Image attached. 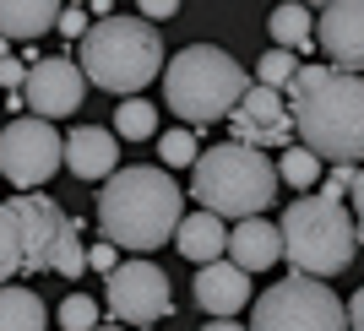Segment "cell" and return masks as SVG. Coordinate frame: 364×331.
<instances>
[{"instance_id":"cell-33","label":"cell","mask_w":364,"mask_h":331,"mask_svg":"<svg viewBox=\"0 0 364 331\" xmlns=\"http://www.w3.org/2000/svg\"><path fill=\"white\" fill-rule=\"evenodd\" d=\"M353 223H359V239H364V168H359V180H353Z\"/></svg>"},{"instance_id":"cell-29","label":"cell","mask_w":364,"mask_h":331,"mask_svg":"<svg viewBox=\"0 0 364 331\" xmlns=\"http://www.w3.org/2000/svg\"><path fill=\"white\" fill-rule=\"evenodd\" d=\"M114 250H120V244H109V239H98L87 250V266L92 271H104V277H114V271H120V261H114Z\"/></svg>"},{"instance_id":"cell-27","label":"cell","mask_w":364,"mask_h":331,"mask_svg":"<svg viewBox=\"0 0 364 331\" xmlns=\"http://www.w3.org/2000/svg\"><path fill=\"white\" fill-rule=\"evenodd\" d=\"M158 158H164V168H196V131H164L158 136Z\"/></svg>"},{"instance_id":"cell-35","label":"cell","mask_w":364,"mask_h":331,"mask_svg":"<svg viewBox=\"0 0 364 331\" xmlns=\"http://www.w3.org/2000/svg\"><path fill=\"white\" fill-rule=\"evenodd\" d=\"M201 331H245V326H240V320H207Z\"/></svg>"},{"instance_id":"cell-5","label":"cell","mask_w":364,"mask_h":331,"mask_svg":"<svg viewBox=\"0 0 364 331\" xmlns=\"http://www.w3.org/2000/svg\"><path fill=\"white\" fill-rule=\"evenodd\" d=\"M82 71L92 87L114 98H136L152 76L164 71V33L147 16H98L92 33L82 38Z\"/></svg>"},{"instance_id":"cell-39","label":"cell","mask_w":364,"mask_h":331,"mask_svg":"<svg viewBox=\"0 0 364 331\" xmlns=\"http://www.w3.org/2000/svg\"><path fill=\"white\" fill-rule=\"evenodd\" d=\"M98 331H125V326H120V320H114V326H98Z\"/></svg>"},{"instance_id":"cell-3","label":"cell","mask_w":364,"mask_h":331,"mask_svg":"<svg viewBox=\"0 0 364 331\" xmlns=\"http://www.w3.org/2000/svg\"><path fill=\"white\" fill-rule=\"evenodd\" d=\"M245 92H250L245 65L218 44H185L164 65V104L185 120V131H207L228 120Z\"/></svg>"},{"instance_id":"cell-14","label":"cell","mask_w":364,"mask_h":331,"mask_svg":"<svg viewBox=\"0 0 364 331\" xmlns=\"http://www.w3.org/2000/svg\"><path fill=\"white\" fill-rule=\"evenodd\" d=\"M191 293H196V304L213 320H228V315H240L245 304H250V271L234 266V261H207V266L196 271Z\"/></svg>"},{"instance_id":"cell-23","label":"cell","mask_w":364,"mask_h":331,"mask_svg":"<svg viewBox=\"0 0 364 331\" xmlns=\"http://www.w3.org/2000/svg\"><path fill=\"white\" fill-rule=\"evenodd\" d=\"M277 180L294 185V190H310V185H321V158L310 147H283V158H277Z\"/></svg>"},{"instance_id":"cell-37","label":"cell","mask_w":364,"mask_h":331,"mask_svg":"<svg viewBox=\"0 0 364 331\" xmlns=\"http://www.w3.org/2000/svg\"><path fill=\"white\" fill-rule=\"evenodd\" d=\"M6 49H11V44H6V38H0V60H11V55H6Z\"/></svg>"},{"instance_id":"cell-22","label":"cell","mask_w":364,"mask_h":331,"mask_svg":"<svg viewBox=\"0 0 364 331\" xmlns=\"http://www.w3.org/2000/svg\"><path fill=\"white\" fill-rule=\"evenodd\" d=\"M22 277V228H16L11 201H0V288Z\"/></svg>"},{"instance_id":"cell-19","label":"cell","mask_w":364,"mask_h":331,"mask_svg":"<svg viewBox=\"0 0 364 331\" xmlns=\"http://www.w3.org/2000/svg\"><path fill=\"white\" fill-rule=\"evenodd\" d=\"M0 331H49V304L22 283L0 288Z\"/></svg>"},{"instance_id":"cell-28","label":"cell","mask_w":364,"mask_h":331,"mask_svg":"<svg viewBox=\"0 0 364 331\" xmlns=\"http://www.w3.org/2000/svg\"><path fill=\"white\" fill-rule=\"evenodd\" d=\"M353 180H359V163H332V174L321 180V196H332V201H343L353 190Z\"/></svg>"},{"instance_id":"cell-31","label":"cell","mask_w":364,"mask_h":331,"mask_svg":"<svg viewBox=\"0 0 364 331\" xmlns=\"http://www.w3.org/2000/svg\"><path fill=\"white\" fill-rule=\"evenodd\" d=\"M136 11L158 28V22H168V16H180V0H136Z\"/></svg>"},{"instance_id":"cell-16","label":"cell","mask_w":364,"mask_h":331,"mask_svg":"<svg viewBox=\"0 0 364 331\" xmlns=\"http://www.w3.org/2000/svg\"><path fill=\"white\" fill-rule=\"evenodd\" d=\"M228 261L245 271H267L283 261V228L267 223V217H245V223L228 228Z\"/></svg>"},{"instance_id":"cell-12","label":"cell","mask_w":364,"mask_h":331,"mask_svg":"<svg viewBox=\"0 0 364 331\" xmlns=\"http://www.w3.org/2000/svg\"><path fill=\"white\" fill-rule=\"evenodd\" d=\"M11 212H16V228H22V271H49L55 266V244H60L71 217L44 190H16Z\"/></svg>"},{"instance_id":"cell-41","label":"cell","mask_w":364,"mask_h":331,"mask_svg":"<svg viewBox=\"0 0 364 331\" xmlns=\"http://www.w3.org/2000/svg\"><path fill=\"white\" fill-rule=\"evenodd\" d=\"M0 104H6V98H0Z\"/></svg>"},{"instance_id":"cell-11","label":"cell","mask_w":364,"mask_h":331,"mask_svg":"<svg viewBox=\"0 0 364 331\" xmlns=\"http://www.w3.org/2000/svg\"><path fill=\"white\" fill-rule=\"evenodd\" d=\"M228 131H234V141L240 147H256V152H267V147H289L294 141V109H289V98L277 87H250L240 98V109L228 114Z\"/></svg>"},{"instance_id":"cell-17","label":"cell","mask_w":364,"mask_h":331,"mask_svg":"<svg viewBox=\"0 0 364 331\" xmlns=\"http://www.w3.org/2000/svg\"><path fill=\"white\" fill-rule=\"evenodd\" d=\"M174 250H180L185 261H196V266H207V261H223L228 256V228L218 212H191L180 228H174Z\"/></svg>"},{"instance_id":"cell-15","label":"cell","mask_w":364,"mask_h":331,"mask_svg":"<svg viewBox=\"0 0 364 331\" xmlns=\"http://www.w3.org/2000/svg\"><path fill=\"white\" fill-rule=\"evenodd\" d=\"M65 168L76 180H109L120 168V136L104 125H76L65 136Z\"/></svg>"},{"instance_id":"cell-7","label":"cell","mask_w":364,"mask_h":331,"mask_svg":"<svg viewBox=\"0 0 364 331\" xmlns=\"http://www.w3.org/2000/svg\"><path fill=\"white\" fill-rule=\"evenodd\" d=\"M250 331H348V304L337 299L321 277L289 271L272 283L250 310Z\"/></svg>"},{"instance_id":"cell-36","label":"cell","mask_w":364,"mask_h":331,"mask_svg":"<svg viewBox=\"0 0 364 331\" xmlns=\"http://www.w3.org/2000/svg\"><path fill=\"white\" fill-rule=\"evenodd\" d=\"M92 11H98V16H114V0H92Z\"/></svg>"},{"instance_id":"cell-4","label":"cell","mask_w":364,"mask_h":331,"mask_svg":"<svg viewBox=\"0 0 364 331\" xmlns=\"http://www.w3.org/2000/svg\"><path fill=\"white\" fill-rule=\"evenodd\" d=\"M277 163L267 152L256 147H240V141H228V147H207L191 168V196L201 201V212H218V217H261V212L272 207L277 196Z\"/></svg>"},{"instance_id":"cell-10","label":"cell","mask_w":364,"mask_h":331,"mask_svg":"<svg viewBox=\"0 0 364 331\" xmlns=\"http://www.w3.org/2000/svg\"><path fill=\"white\" fill-rule=\"evenodd\" d=\"M87 98V71L82 60H65V55H44V60L28 65V87H22V104L38 114V120H65L76 114Z\"/></svg>"},{"instance_id":"cell-34","label":"cell","mask_w":364,"mask_h":331,"mask_svg":"<svg viewBox=\"0 0 364 331\" xmlns=\"http://www.w3.org/2000/svg\"><path fill=\"white\" fill-rule=\"evenodd\" d=\"M348 331H364V288L348 299Z\"/></svg>"},{"instance_id":"cell-38","label":"cell","mask_w":364,"mask_h":331,"mask_svg":"<svg viewBox=\"0 0 364 331\" xmlns=\"http://www.w3.org/2000/svg\"><path fill=\"white\" fill-rule=\"evenodd\" d=\"M304 6H337V0H304Z\"/></svg>"},{"instance_id":"cell-13","label":"cell","mask_w":364,"mask_h":331,"mask_svg":"<svg viewBox=\"0 0 364 331\" xmlns=\"http://www.w3.org/2000/svg\"><path fill=\"white\" fill-rule=\"evenodd\" d=\"M316 44L337 71H364V0H337L316 22Z\"/></svg>"},{"instance_id":"cell-18","label":"cell","mask_w":364,"mask_h":331,"mask_svg":"<svg viewBox=\"0 0 364 331\" xmlns=\"http://www.w3.org/2000/svg\"><path fill=\"white\" fill-rule=\"evenodd\" d=\"M60 0H0V38L22 44V38H44L49 28H60Z\"/></svg>"},{"instance_id":"cell-25","label":"cell","mask_w":364,"mask_h":331,"mask_svg":"<svg viewBox=\"0 0 364 331\" xmlns=\"http://www.w3.org/2000/svg\"><path fill=\"white\" fill-rule=\"evenodd\" d=\"M55 326L60 331H98V304L87 293H65L60 310H55Z\"/></svg>"},{"instance_id":"cell-6","label":"cell","mask_w":364,"mask_h":331,"mask_svg":"<svg viewBox=\"0 0 364 331\" xmlns=\"http://www.w3.org/2000/svg\"><path fill=\"white\" fill-rule=\"evenodd\" d=\"M283 261H289L299 277H337V271H348L353 256H359V223H353V212L332 196H299L289 201L283 212Z\"/></svg>"},{"instance_id":"cell-32","label":"cell","mask_w":364,"mask_h":331,"mask_svg":"<svg viewBox=\"0 0 364 331\" xmlns=\"http://www.w3.org/2000/svg\"><path fill=\"white\" fill-rule=\"evenodd\" d=\"M28 87V65L22 60H0V92H22Z\"/></svg>"},{"instance_id":"cell-40","label":"cell","mask_w":364,"mask_h":331,"mask_svg":"<svg viewBox=\"0 0 364 331\" xmlns=\"http://www.w3.org/2000/svg\"><path fill=\"white\" fill-rule=\"evenodd\" d=\"M141 331H152V326H141Z\"/></svg>"},{"instance_id":"cell-1","label":"cell","mask_w":364,"mask_h":331,"mask_svg":"<svg viewBox=\"0 0 364 331\" xmlns=\"http://www.w3.org/2000/svg\"><path fill=\"white\" fill-rule=\"evenodd\" d=\"M299 147L321 163H359L364 168V76L337 65H299L289 87Z\"/></svg>"},{"instance_id":"cell-20","label":"cell","mask_w":364,"mask_h":331,"mask_svg":"<svg viewBox=\"0 0 364 331\" xmlns=\"http://www.w3.org/2000/svg\"><path fill=\"white\" fill-rule=\"evenodd\" d=\"M267 28H272L277 49H294V55L316 44V22H310V6H304V0H283V6L267 16Z\"/></svg>"},{"instance_id":"cell-8","label":"cell","mask_w":364,"mask_h":331,"mask_svg":"<svg viewBox=\"0 0 364 331\" xmlns=\"http://www.w3.org/2000/svg\"><path fill=\"white\" fill-rule=\"evenodd\" d=\"M65 163V141L55 136V125L38 114H16L0 131V180H11L16 190H38L60 174Z\"/></svg>"},{"instance_id":"cell-21","label":"cell","mask_w":364,"mask_h":331,"mask_svg":"<svg viewBox=\"0 0 364 331\" xmlns=\"http://www.w3.org/2000/svg\"><path fill=\"white\" fill-rule=\"evenodd\" d=\"M114 136H125V141H152V136H158V104H147V98L114 104Z\"/></svg>"},{"instance_id":"cell-42","label":"cell","mask_w":364,"mask_h":331,"mask_svg":"<svg viewBox=\"0 0 364 331\" xmlns=\"http://www.w3.org/2000/svg\"><path fill=\"white\" fill-rule=\"evenodd\" d=\"M71 6H76V0H71Z\"/></svg>"},{"instance_id":"cell-30","label":"cell","mask_w":364,"mask_h":331,"mask_svg":"<svg viewBox=\"0 0 364 331\" xmlns=\"http://www.w3.org/2000/svg\"><path fill=\"white\" fill-rule=\"evenodd\" d=\"M60 33H65V38H87V33H92V16L82 11V6H65V11H60Z\"/></svg>"},{"instance_id":"cell-9","label":"cell","mask_w":364,"mask_h":331,"mask_svg":"<svg viewBox=\"0 0 364 331\" xmlns=\"http://www.w3.org/2000/svg\"><path fill=\"white\" fill-rule=\"evenodd\" d=\"M104 299L114 310V320H131V326H158V320L174 315L168 277L152 261H120V271L104 277Z\"/></svg>"},{"instance_id":"cell-2","label":"cell","mask_w":364,"mask_h":331,"mask_svg":"<svg viewBox=\"0 0 364 331\" xmlns=\"http://www.w3.org/2000/svg\"><path fill=\"white\" fill-rule=\"evenodd\" d=\"M185 223V190L168 180V168L152 163H125L114 168L98 190V228L109 244L120 250H158L164 239H174V228Z\"/></svg>"},{"instance_id":"cell-26","label":"cell","mask_w":364,"mask_h":331,"mask_svg":"<svg viewBox=\"0 0 364 331\" xmlns=\"http://www.w3.org/2000/svg\"><path fill=\"white\" fill-rule=\"evenodd\" d=\"M294 76H299L294 49H267V55L256 60V82L261 87H294Z\"/></svg>"},{"instance_id":"cell-24","label":"cell","mask_w":364,"mask_h":331,"mask_svg":"<svg viewBox=\"0 0 364 331\" xmlns=\"http://www.w3.org/2000/svg\"><path fill=\"white\" fill-rule=\"evenodd\" d=\"M82 234H87V228L76 223H65V234H60V244H55V277H82V271H87V244H82Z\"/></svg>"}]
</instances>
